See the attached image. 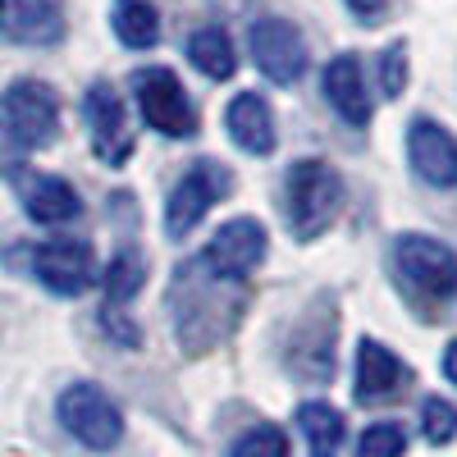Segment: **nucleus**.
Instances as JSON below:
<instances>
[{"instance_id":"f8f14e48","label":"nucleus","mask_w":457,"mask_h":457,"mask_svg":"<svg viewBox=\"0 0 457 457\" xmlns=\"http://www.w3.org/2000/svg\"><path fill=\"white\" fill-rule=\"evenodd\" d=\"M407 161L430 187H457V137L439 120L416 114L407 124Z\"/></svg>"},{"instance_id":"4be33fe9","label":"nucleus","mask_w":457,"mask_h":457,"mask_svg":"<svg viewBox=\"0 0 457 457\" xmlns=\"http://www.w3.org/2000/svg\"><path fill=\"white\" fill-rule=\"evenodd\" d=\"M228 457H288V435L279 426H252L247 435L234 439Z\"/></svg>"},{"instance_id":"423d86ee","label":"nucleus","mask_w":457,"mask_h":457,"mask_svg":"<svg viewBox=\"0 0 457 457\" xmlns=\"http://www.w3.org/2000/svg\"><path fill=\"white\" fill-rule=\"evenodd\" d=\"M228 187H234V179H228V165H220V161L187 165L183 179L174 183V193L165 197V234H170V238H187V234H193V228L206 220V211L228 197Z\"/></svg>"},{"instance_id":"a211bd4d","label":"nucleus","mask_w":457,"mask_h":457,"mask_svg":"<svg viewBox=\"0 0 457 457\" xmlns=\"http://www.w3.org/2000/svg\"><path fill=\"white\" fill-rule=\"evenodd\" d=\"M187 64H197L206 79L224 83V79H234V69H238V51H234V37H228L224 28L206 23L197 28L193 37H187Z\"/></svg>"},{"instance_id":"39448f33","label":"nucleus","mask_w":457,"mask_h":457,"mask_svg":"<svg viewBox=\"0 0 457 457\" xmlns=\"http://www.w3.org/2000/svg\"><path fill=\"white\" fill-rule=\"evenodd\" d=\"M55 411H60V426L92 453H110V448H120V439H124V411L101 385H87V379L69 385L60 394Z\"/></svg>"},{"instance_id":"20e7f679","label":"nucleus","mask_w":457,"mask_h":457,"mask_svg":"<svg viewBox=\"0 0 457 457\" xmlns=\"http://www.w3.org/2000/svg\"><path fill=\"white\" fill-rule=\"evenodd\" d=\"M133 96L146 129H156L161 137H193L197 133V105L187 96V87L179 83V73L165 64H146L133 73Z\"/></svg>"},{"instance_id":"aec40b11","label":"nucleus","mask_w":457,"mask_h":457,"mask_svg":"<svg viewBox=\"0 0 457 457\" xmlns=\"http://www.w3.org/2000/svg\"><path fill=\"white\" fill-rule=\"evenodd\" d=\"M142 275H146L142 256H133V252L114 256L110 270H105V307H124V302H133L137 288H142Z\"/></svg>"},{"instance_id":"412c9836","label":"nucleus","mask_w":457,"mask_h":457,"mask_svg":"<svg viewBox=\"0 0 457 457\" xmlns=\"http://www.w3.org/2000/svg\"><path fill=\"white\" fill-rule=\"evenodd\" d=\"M407 453V430L398 421H375L357 439V457H403Z\"/></svg>"},{"instance_id":"dca6fc26","label":"nucleus","mask_w":457,"mask_h":457,"mask_svg":"<svg viewBox=\"0 0 457 457\" xmlns=\"http://www.w3.org/2000/svg\"><path fill=\"white\" fill-rule=\"evenodd\" d=\"M224 129L234 137L247 156H270L275 151V114H270V101L261 92H238L224 110Z\"/></svg>"},{"instance_id":"2eb2a0df","label":"nucleus","mask_w":457,"mask_h":457,"mask_svg":"<svg viewBox=\"0 0 457 457\" xmlns=\"http://www.w3.org/2000/svg\"><path fill=\"white\" fill-rule=\"evenodd\" d=\"M0 32L19 46H51L60 42L64 19L55 0H0Z\"/></svg>"},{"instance_id":"a878e982","label":"nucleus","mask_w":457,"mask_h":457,"mask_svg":"<svg viewBox=\"0 0 457 457\" xmlns=\"http://www.w3.org/2000/svg\"><path fill=\"white\" fill-rule=\"evenodd\" d=\"M444 375H448L453 385H457V338H453L448 348H444Z\"/></svg>"},{"instance_id":"1a4fd4ad","label":"nucleus","mask_w":457,"mask_h":457,"mask_svg":"<svg viewBox=\"0 0 457 457\" xmlns=\"http://www.w3.org/2000/svg\"><path fill=\"white\" fill-rule=\"evenodd\" d=\"M83 124L92 137L96 161L105 165H124L133 156V129H129V105L120 101L110 83H92L83 92Z\"/></svg>"},{"instance_id":"f03ea898","label":"nucleus","mask_w":457,"mask_h":457,"mask_svg":"<svg viewBox=\"0 0 457 457\" xmlns=\"http://www.w3.org/2000/svg\"><path fill=\"white\" fill-rule=\"evenodd\" d=\"M60 133V101L46 83L19 79L0 92V146L28 156V151L51 146Z\"/></svg>"},{"instance_id":"9d476101","label":"nucleus","mask_w":457,"mask_h":457,"mask_svg":"<svg viewBox=\"0 0 457 457\" xmlns=\"http://www.w3.org/2000/svg\"><path fill=\"white\" fill-rule=\"evenodd\" d=\"M32 275L55 297H79L96 284V256L83 238H51L32 252Z\"/></svg>"},{"instance_id":"0eeeda50","label":"nucleus","mask_w":457,"mask_h":457,"mask_svg":"<svg viewBox=\"0 0 457 457\" xmlns=\"http://www.w3.org/2000/svg\"><path fill=\"white\" fill-rule=\"evenodd\" d=\"M265 247H270L265 224L252 220V215H238V220H224L215 234H211V243L202 252V265H206L215 279H224V284H243V279H252V270L265 261Z\"/></svg>"},{"instance_id":"393cba45","label":"nucleus","mask_w":457,"mask_h":457,"mask_svg":"<svg viewBox=\"0 0 457 457\" xmlns=\"http://www.w3.org/2000/svg\"><path fill=\"white\" fill-rule=\"evenodd\" d=\"M343 5H348L361 23H375L379 14H385V5H389V0H343Z\"/></svg>"},{"instance_id":"5701e85b","label":"nucleus","mask_w":457,"mask_h":457,"mask_svg":"<svg viewBox=\"0 0 457 457\" xmlns=\"http://www.w3.org/2000/svg\"><path fill=\"white\" fill-rule=\"evenodd\" d=\"M421 435H426V444H439V448L453 444V435H457V407L448 398L430 394L421 403Z\"/></svg>"},{"instance_id":"f257e3e1","label":"nucleus","mask_w":457,"mask_h":457,"mask_svg":"<svg viewBox=\"0 0 457 457\" xmlns=\"http://www.w3.org/2000/svg\"><path fill=\"white\" fill-rule=\"evenodd\" d=\"M343 174L329 161H297L284 174V220H288V234L297 243H312L320 238L325 228L338 220L343 211Z\"/></svg>"},{"instance_id":"9b49d317","label":"nucleus","mask_w":457,"mask_h":457,"mask_svg":"<svg viewBox=\"0 0 457 457\" xmlns=\"http://www.w3.org/2000/svg\"><path fill=\"white\" fill-rule=\"evenodd\" d=\"M407 361L398 353H389L385 343L361 338L357 343V366H353V398L361 407H379L407 389Z\"/></svg>"},{"instance_id":"4468645a","label":"nucleus","mask_w":457,"mask_h":457,"mask_svg":"<svg viewBox=\"0 0 457 457\" xmlns=\"http://www.w3.org/2000/svg\"><path fill=\"white\" fill-rule=\"evenodd\" d=\"M320 87L343 124H353V129L370 124V92H366V73L357 55H334L320 73Z\"/></svg>"},{"instance_id":"f3484780","label":"nucleus","mask_w":457,"mask_h":457,"mask_svg":"<svg viewBox=\"0 0 457 457\" xmlns=\"http://www.w3.org/2000/svg\"><path fill=\"white\" fill-rule=\"evenodd\" d=\"M110 28L129 51H151L161 42V14L151 0H114L110 5Z\"/></svg>"},{"instance_id":"ddd939ff","label":"nucleus","mask_w":457,"mask_h":457,"mask_svg":"<svg viewBox=\"0 0 457 457\" xmlns=\"http://www.w3.org/2000/svg\"><path fill=\"white\" fill-rule=\"evenodd\" d=\"M19 202H23V211H28L37 224H46V228L73 224V220L83 215L79 187H73L69 179H60V174H42V170H23V179H19Z\"/></svg>"},{"instance_id":"7ed1b4c3","label":"nucleus","mask_w":457,"mask_h":457,"mask_svg":"<svg viewBox=\"0 0 457 457\" xmlns=\"http://www.w3.org/2000/svg\"><path fill=\"white\" fill-rule=\"evenodd\" d=\"M394 270L416 297H426V302L457 297V252L444 238L398 234L394 238Z\"/></svg>"},{"instance_id":"6e6552de","label":"nucleus","mask_w":457,"mask_h":457,"mask_svg":"<svg viewBox=\"0 0 457 457\" xmlns=\"http://www.w3.org/2000/svg\"><path fill=\"white\" fill-rule=\"evenodd\" d=\"M247 51L256 69L279 87H293L307 73V42H302V32L288 19H256L247 32Z\"/></svg>"},{"instance_id":"6ab92c4d","label":"nucleus","mask_w":457,"mask_h":457,"mask_svg":"<svg viewBox=\"0 0 457 457\" xmlns=\"http://www.w3.org/2000/svg\"><path fill=\"white\" fill-rule=\"evenodd\" d=\"M297 430H302V439L312 444V453L316 457H329L338 444H343V416L329 407V403H302L297 407Z\"/></svg>"},{"instance_id":"b1692460","label":"nucleus","mask_w":457,"mask_h":457,"mask_svg":"<svg viewBox=\"0 0 457 457\" xmlns=\"http://www.w3.org/2000/svg\"><path fill=\"white\" fill-rule=\"evenodd\" d=\"M379 87H385V96H403V87H407V46L403 42H394L379 55Z\"/></svg>"}]
</instances>
